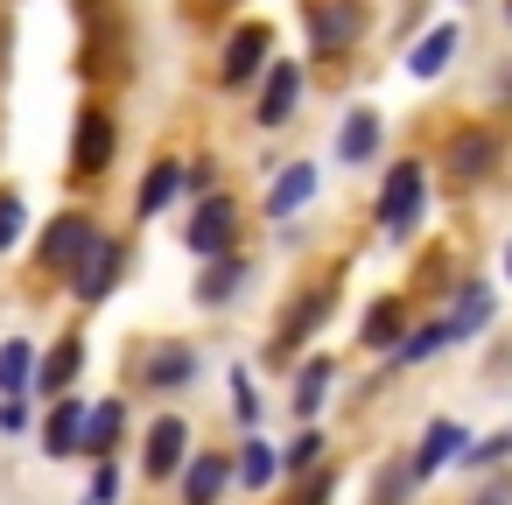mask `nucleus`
<instances>
[{"instance_id":"f704fd0d","label":"nucleus","mask_w":512,"mask_h":505,"mask_svg":"<svg viewBox=\"0 0 512 505\" xmlns=\"http://www.w3.org/2000/svg\"><path fill=\"white\" fill-rule=\"evenodd\" d=\"M29 428V400L15 393V400H0V435H22Z\"/></svg>"},{"instance_id":"bb28decb","label":"nucleus","mask_w":512,"mask_h":505,"mask_svg":"<svg viewBox=\"0 0 512 505\" xmlns=\"http://www.w3.org/2000/svg\"><path fill=\"white\" fill-rule=\"evenodd\" d=\"M330 379H337V365H330V358H309V365H302V379H295V414H302V421H316V414H323Z\"/></svg>"},{"instance_id":"412c9836","label":"nucleus","mask_w":512,"mask_h":505,"mask_svg":"<svg viewBox=\"0 0 512 505\" xmlns=\"http://www.w3.org/2000/svg\"><path fill=\"white\" fill-rule=\"evenodd\" d=\"M442 323H449V337H456V344H463V337H477V330L491 323V288H484V281H463V295H456V309H449Z\"/></svg>"},{"instance_id":"72a5a7b5","label":"nucleus","mask_w":512,"mask_h":505,"mask_svg":"<svg viewBox=\"0 0 512 505\" xmlns=\"http://www.w3.org/2000/svg\"><path fill=\"white\" fill-rule=\"evenodd\" d=\"M505 456H512V435H484V442L470 449V463H477V470H484V463H505Z\"/></svg>"},{"instance_id":"6e6552de","label":"nucleus","mask_w":512,"mask_h":505,"mask_svg":"<svg viewBox=\"0 0 512 505\" xmlns=\"http://www.w3.org/2000/svg\"><path fill=\"white\" fill-rule=\"evenodd\" d=\"M267 50H274V29L267 22H246V29H232V43H225V85H253L260 78V64H267Z\"/></svg>"},{"instance_id":"f257e3e1","label":"nucleus","mask_w":512,"mask_h":505,"mask_svg":"<svg viewBox=\"0 0 512 505\" xmlns=\"http://www.w3.org/2000/svg\"><path fill=\"white\" fill-rule=\"evenodd\" d=\"M330 309H337V288H330V281H323V288H309L295 309H281L274 344H267V365H288V358H295V351H302V344H309V337L330 323Z\"/></svg>"},{"instance_id":"e433bc0d","label":"nucleus","mask_w":512,"mask_h":505,"mask_svg":"<svg viewBox=\"0 0 512 505\" xmlns=\"http://www.w3.org/2000/svg\"><path fill=\"white\" fill-rule=\"evenodd\" d=\"M505 274H512V246H505Z\"/></svg>"},{"instance_id":"9d476101","label":"nucleus","mask_w":512,"mask_h":505,"mask_svg":"<svg viewBox=\"0 0 512 505\" xmlns=\"http://www.w3.org/2000/svg\"><path fill=\"white\" fill-rule=\"evenodd\" d=\"M190 463V421L183 414H162L155 428H148V456H141V470L148 477H176Z\"/></svg>"},{"instance_id":"cd10ccee","label":"nucleus","mask_w":512,"mask_h":505,"mask_svg":"<svg viewBox=\"0 0 512 505\" xmlns=\"http://www.w3.org/2000/svg\"><path fill=\"white\" fill-rule=\"evenodd\" d=\"M442 344H456V337H449V323H421L407 344H393V365H421V358H435Z\"/></svg>"},{"instance_id":"1a4fd4ad","label":"nucleus","mask_w":512,"mask_h":505,"mask_svg":"<svg viewBox=\"0 0 512 505\" xmlns=\"http://www.w3.org/2000/svg\"><path fill=\"white\" fill-rule=\"evenodd\" d=\"M99 239V225L85 218V211H64V218H50V232H43V267H78L85 260V246Z\"/></svg>"},{"instance_id":"c756f323","label":"nucleus","mask_w":512,"mask_h":505,"mask_svg":"<svg viewBox=\"0 0 512 505\" xmlns=\"http://www.w3.org/2000/svg\"><path fill=\"white\" fill-rule=\"evenodd\" d=\"M22 232H29V204H22L15 190H0V253H8Z\"/></svg>"},{"instance_id":"f3484780","label":"nucleus","mask_w":512,"mask_h":505,"mask_svg":"<svg viewBox=\"0 0 512 505\" xmlns=\"http://www.w3.org/2000/svg\"><path fill=\"white\" fill-rule=\"evenodd\" d=\"M456 449H470V435L456 428V421H428V435H421V449H414V463H407V477H435Z\"/></svg>"},{"instance_id":"393cba45","label":"nucleus","mask_w":512,"mask_h":505,"mask_svg":"<svg viewBox=\"0 0 512 505\" xmlns=\"http://www.w3.org/2000/svg\"><path fill=\"white\" fill-rule=\"evenodd\" d=\"M400 323H407V316H400V295H379V302L365 309L358 344H365V351H393V344H400Z\"/></svg>"},{"instance_id":"9b49d317","label":"nucleus","mask_w":512,"mask_h":505,"mask_svg":"<svg viewBox=\"0 0 512 505\" xmlns=\"http://www.w3.org/2000/svg\"><path fill=\"white\" fill-rule=\"evenodd\" d=\"M190 379H197V351H190V344H176V337H169V344H155V351H148V365H141V386H148V393H183Z\"/></svg>"},{"instance_id":"a878e982","label":"nucleus","mask_w":512,"mask_h":505,"mask_svg":"<svg viewBox=\"0 0 512 505\" xmlns=\"http://www.w3.org/2000/svg\"><path fill=\"white\" fill-rule=\"evenodd\" d=\"M456 43H463V36H456V22H442V29H428V36L414 43V57H407V71H414V78H435V71H442V64L456 57Z\"/></svg>"},{"instance_id":"dca6fc26","label":"nucleus","mask_w":512,"mask_h":505,"mask_svg":"<svg viewBox=\"0 0 512 505\" xmlns=\"http://www.w3.org/2000/svg\"><path fill=\"white\" fill-rule=\"evenodd\" d=\"M120 435H127V400L113 393V400H99V407L85 414V456H92V463H113Z\"/></svg>"},{"instance_id":"f8f14e48","label":"nucleus","mask_w":512,"mask_h":505,"mask_svg":"<svg viewBox=\"0 0 512 505\" xmlns=\"http://www.w3.org/2000/svg\"><path fill=\"white\" fill-rule=\"evenodd\" d=\"M85 400L78 393H64L57 407H50V421H43V456H85Z\"/></svg>"},{"instance_id":"b1692460","label":"nucleus","mask_w":512,"mask_h":505,"mask_svg":"<svg viewBox=\"0 0 512 505\" xmlns=\"http://www.w3.org/2000/svg\"><path fill=\"white\" fill-rule=\"evenodd\" d=\"M239 288H246V260H239V253H225V260H211V267H204L197 302H204V309H218V302H232Z\"/></svg>"},{"instance_id":"473e14b6","label":"nucleus","mask_w":512,"mask_h":505,"mask_svg":"<svg viewBox=\"0 0 512 505\" xmlns=\"http://www.w3.org/2000/svg\"><path fill=\"white\" fill-rule=\"evenodd\" d=\"M211 183H218V169H211V162H183V190H197V197H218Z\"/></svg>"},{"instance_id":"7c9ffc66","label":"nucleus","mask_w":512,"mask_h":505,"mask_svg":"<svg viewBox=\"0 0 512 505\" xmlns=\"http://www.w3.org/2000/svg\"><path fill=\"white\" fill-rule=\"evenodd\" d=\"M85 505H120V463H99V470H92V491H85Z\"/></svg>"},{"instance_id":"0eeeda50","label":"nucleus","mask_w":512,"mask_h":505,"mask_svg":"<svg viewBox=\"0 0 512 505\" xmlns=\"http://www.w3.org/2000/svg\"><path fill=\"white\" fill-rule=\"evenodd\" d=\"M498 134L491 127H463L456 141H449V183H484L491 169H498Z\"/></svg>"},{"instance_id":"4c0bfd02","label":"nucleus","mask_w":512,"mask_h":505,"mask_svg":"<svg viewBox=\"0 0 512 505\" xmlns=\"http://www.w3.org/2000/svg\"><path fill=\"white\" fill-rule=\"evenodd\" d=\"M78 8H99V0H78Z\"/></svg>"},{"instance_id":"58836bf2","label":"nucleus","mask_w":512,"mask_h":505,"mask_svg":"<svg viewBox=\"0 0 512 505\" xmlns=\"http://www.w3.org/2000/svg\"><path fill=\"white\" fill-rule=\"evenodd\" d=\"M505 15H512V0H505Z\"/></svg>"},{"instance_id":"4be33fe9","label":"nucleus","mask_w":512,"mask_h":505,"mask_svg":"<svg viewBox=\"0 0 512 505\" xmlns=\"http://www.w3.org/2000/svg\"><path fill=\"white\" fill-rule=\"evenodd\" d=\"M232 477H239L246 491L274 484V477H281V449H274V442H260V435H246V442H239V463H232Z\"/></svg>"},{"instance_id":"20e7f679","label":"nucleus","mask_w":512,"mask_h":505,"mask_svg":"<svg viewBox=\"0 0 512 505\" xmlns=\"http://www.w3.org/2000/svg\"><path fill=\"white\" fill-rule=\"evenodd\" d=\"M120 274H127V246L99 232V239L85 246V260L71 267V295H78V302H106V295L120 288Z\"/></svg>"},{"instance_id":"6ab92c4d","label":"nucleus","mask_w":512,"mask_h":505,"mask_svg":"<svg viewBox=\"0 0 512 505\" xmlns=\"http://www.w3.org/2000/svg\"><path fill=\"white\" fill-rule=\"evenodd\" d=\"M78 372H85V344H78V337H64V344H57V351H50V358L36 365V393H50V400H64Z\"/></svg>"},{"instance_id":"4468645a","label":"nucleus","mask_w":512,"mask_h":505,"mask_svg":"<svg viewBox=\"0 0 512 505\" xmlns=\"http://www.w3.org/2000/svg\"><path fill=\"white\" fill-rule=\"evenodd\" d=\"M295 99H302V64L288 57V64L267 71V92H260V113H253V120H260V127H288V120H295Z\"/></svg>"},{"instance_id":"7ed1b4c3","label":"nucleus","mask_w":512,"mask_h":505,"mask_svg":"<svg viewBox=\"0 0 512 505\" xmlns=\"http://www.w3.org/2000/svg\"><path fill=\"white\" fill-rule=\"evenodd\" d=\"M232 239H239V204H232V197H204L197 218L183 225V246H190L197 260H225Z\"/></svg>"},{"instance_id":"c85d7f7f","label":"nucleus","mask_w":512,"mask_h":505,"mask_svg":"<svg viewBox=\"0 0 512 505\" xmlns=\"http://www.w3.org/2000/svg\"><path fill=\"white\" fill-rule=\"evenodd\" d=\"M316 463H323V435H316V428H302V435L281 449V470H288V477H302V470H316Z\"/></svg>"},{"instance_id":"2eb2a0df","label":"nucleus","mask_w":512,"mask_h":505,"mask_svg":"<svg viewBox=\"0 0 512 505\" xmlns=\"http://www.w3.org/2000/svg\"><path fill=\"white\" fill-rule=\"evenodd\" d=\"M309 197H316V169H309V162H288V169L267 183V218H274V225H288Z\"/></svg>"},{"instance_id":"ddd939ff","label":"nucleus","mask_w":512,"mask_h":505,"mask_svg":"<svg viewBox=\"0 0 512 505\" xmlns=\"http://www.w3.org/2000/svg\"><path fill=\"white\" fill-rule=\"evenodd\" d=\"M225 484H232V456L225 449H197L183 463V505H218Z\"/></svg>"},{"instance_id":"c9c22d12","label":"nucleus","mask_w":512,"mask_h":505,"mask_svg":"<svg viewBox=\"0 0 512 505\" xmlns=\"http://www.w3.org/2000/svg\"><path fill=\"white\" fill-rule=\"evenodd\" d=\"M302 505H330V470H323V477H316V484L302 491Z\"/></svg>"},{"instance_id":"5701e85b","label":"nucleus","mask_w":512,"mask_h":505,"mask_svg":"<svg viewBox=\"0 0 512 505\" xmlns=\"http://www.w3.org/2000/svg\"><path fill=\"white\" fill-rule=\"evenodd\" d=\"M0 393H36V344L29 337H8L0 344Z\"/></svg>"},{"instance_id":"39448f33","label":"nucleus","mask_w":512,"mask_h":505,"mask_svg":"<svg viewBox=\"0 0 512 505\" xmlns=\"http://www.w3.org/2000/svg\"><path fill=\"white\" fill-rule=\"evenodd\" d=\"M113 148H120V120H113L106 106H85L78 141H71V169L92 183V176H106V169H113Z\"/></svg>"},{"instance_id":"423d86ee","label":"nucleus","mask_w":512,"mask_h":505,"mask_svg":"<svg viewBox=\"0 0 512 505\" xmlns=\"http://www.w3.org/2000/svg\"><path fill=\"white\" fill-rule=\"evenodd\" d=\"M309 43L330 57V50H344V43H358V29H365V0H309Z\"/></svg>"},{"instance_id":"aec40b11","label":"nucleus","mask_w":512,"mask_h":505,"mask_svg":"<svg viewBox=\"0 0 512 505\" xmlns=\"http://www.w3.org/2000/svg\"><path fill=\"white\" fill-rule=\"evenodd\" d=\"M337 155H344V162H372V155H379V113H372V106L344 113V127H337Z\"/></svg>"},{"instance_id":"f03ea898","label":"nucleus","mask_w":512,"mask_h":505,"mask_svg":"<svg viewBox=\"0 0 512 505\" xmlns=\"http://www.w3.org/2000/svg\"><path fill=\"white\" fill-rule=\"evenodd\" d=\"M421 204H428V183H421V162H400L379 190V232L386 239H407L421 225Z\"/></svg>"},{"instance_id":"a211bd4d","label":"nucleus","mask_w":512,"mask_h":505,"mask_svg":"<svg viewBox=\"0 0 512 505\" xmlns=\"http://www.w3.org/2000/svg\"><path fill=\"white\" fill-rule=\"evenodd\" d=\"M176 190H183V162L176 155H162L148 176H141V197H134V218H155V211H169L176 204Z\"/></svg>"},{"instance_id":"2f4dec72","label":"nucleus","mask_w":512,"mask_h":505,"mask_svg":"<svg viewBox=\"0 0 512 505\" xmlns=\"http://www.w3.org/2000/svg\"><path fill=\"white\" fill-rule=\"evenodd\" d=\"M232 407H239V421H246V428L260 421V393H253V379H246V372H232Z\"/></svg>"}]
</instances>
